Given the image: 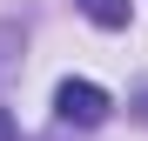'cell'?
<instances>
[{
    "label": "cell",
    "instance_id": "cell-1",
    "mask_svg": "<svg viewBox=\"0 0 148 141\" xmlns=\"http://www.w3.org/2000/svg\"><path fill=\"white\" fill-rule=\"evenodd\" d=\"M108 108H114L108 87H94V81H61V87H54V114H61L67 128H101Z\"/></svg>",
    "mask_w": 148,
    "mask_h": 141
},
{
    "label": "cell",
    "instance_id": "cell-2",
    "mask_svg": "<svg viewBox=\"0 0 148 141\" xmlns=\"http://www.w3.org/2000/svg\"><path fill=\"white\" fill-rule=\"evenodd\" d=\"M74 7H81L88 20H94V27H128V14H135V0H74Z\"/></svg>",
    "mask_w": 148,
    "mask_h": 141
}]
</instances>
